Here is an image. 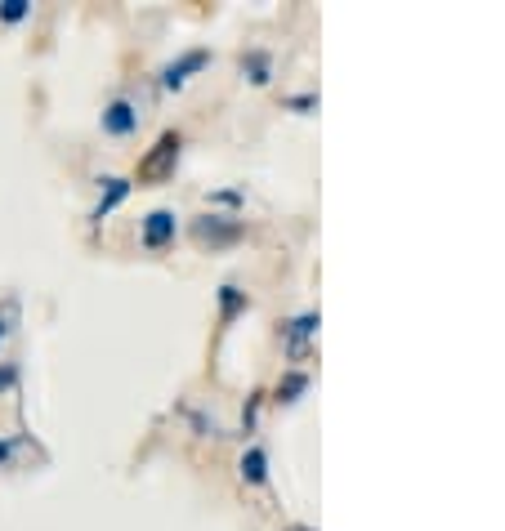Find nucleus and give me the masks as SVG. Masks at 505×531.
Here are the masks:
<instances>
[{"label":"nucleus","mask_w":505,"mask_h":531,"mask_svg":"<svg viewBox=\"0 0 505 531\" xmlns=\"http://www.w3.org/2000/svg\"><path fill=\"white\" fill-rule=\"evenodd\" d=\"M175 241H179V215L170 206H157V210H148V215L139 219V246L152 250V255L170 250Z\"/></svg>","instance_id":"nucleus-5"},{"label":"nucleus","mask_w":505,"mask_h":531,"mask_svg":"<svg viewBox=\"0 0 505 531\" xmlns=\"http://www.w3.org/2000/svg\"><path fill=\"white\" fill-rule=\"evenodd\" d=\"M9 460H14V442H9V438H0V469H5Z\"/></svg>","instance_id":"nucleus-18"},{"label":"nucleus","mask_w":505,"mask_h":531,"mask_svg":"<svg viewBox=\"0 0 505 531\" xmlns=\"http://www.w3.org/2000/svg\"><path fill=\"white\" fill-rule=\"evenodd\" d=\"M242 76L251 85H269L273 81V54L269 50H246L242 54Z\"/></svg>","instance_id":"nucleus-11"},{"label":"nucleus","mask_w":505,"mask_h":531,"mask_svg":"<svg viewBox=\"0 0 505 531\" xmlns=\"http://www.w3.org/2000/svg\"><path fill=\"white\" fill-rule=\"evenodd\" d=\"M18 362H0V393H9V389H18Z\"/></svg>","instance_id":"nucleus-16"},{"label":"nucleus","mask_w":505,"mask_h":531,"mask_svg":"<svg viewBox=\"0 0 505 531\" xmlns=\"http://www.w3.org/2000/svg\"><path fill=\"white\" fill-rule=\"evenodd\" d=\"M23 18H32V0H0V23L18 27Z\"/></svg>","instance_id":"nucleus-12"},{"label":"nucleus","mask_w":505,"mask_h":531,"mask_svg":"<svg viewBox=\"0 0 505 531\" xmlns=\"http://www.w3.org/2000/svg\"><path fill=\"white\" fill-rule=\"evenodd\" d=\"M9 322H14V304L0 308V344H5V335H9Z\"/></svg>","instance_id":"nucleus-17"},{"label":"nucleus","mask_w":505,"mask_h":531,"mask_svg":"<svg viewBox=\"0 0 505 531\" xmlns=\"http://www.w3.org/2000/svg\"><path fill=\"white\" fill-rule=\"evenodd\" d=\"M188 233H193V241L202 250H228V246H237V241L246 237V224L237 215H219V210H206V215H197L193 219V228H188Z\"/></svg>","instance_id":"nucleus-2"},{"label":"nucleus","mask_w":505,"mask_h":531,"mask_svg":"<svg viewBox=\"0 0 505 531\" xmlns=\"http://www.w3.org/2000/svg\"><path fill=\"white\" fill-rule=\"evenodd\" d=\"M139 121H144V112H139V103L130 99V94H112L99 112V130L108 134V139H130V134H139Z\"/></svg>","instance_id":"nucleus-3"},{"label":"nucleus","mask_w":505,"mask_h":531,"mask_svg":"<svg viewBox=\"0 0 505 531\" xmlns=\"http://www.w3.org/2000/svg\"><path fill=\"white\" fill-rule=\"evenodd\" d=\"M260 398H264V393H251V402H246V415H242V438H246V433H255V420H260Z\"/></svg>","instance_id":"nucleus-15"},{"label":"nucleus","mask_w":505,"mask_h":531,"mask_svg":"<svg viewBox=\"0 0 505 531\" xmlns=\"http://www.w3.org/2000/svg\"><path fill=\"white\" fill-rule=\"evenodd\" d=\"M282 108L300 112V117H309V112H318V94H291V99H282Z\"/></svg>","instance_id":"nucleus-13"},{"label":"nucleus","mask_w":505,"mask_h":531,"mask_svg":"<svg viewBox=\"0 0 505 531\" xmlns=\"http://www.w3.org/2000/svg\"><path fill=\"white\" fill-rule=\"evenodd\" d=\"M304 393H309V371H287L278 380V389H273V402H278V407H295Z\"/></svg>","instance_id":"nucleus-10"},{"label":"nucleus","mask_w":505,"mask_h":531,"mask_svg":"<svg viewBox=\"0 0 505 531\" xmlns=\"http://www.w3.org/2000/svg\"><path fill=\"white\" fill-rule=\"evenodd\" d=\"M242 482H251V487H269V451L264 447H246L242 456Z\"/></svg>","instance_id":"nucleus-9"},{"label":"nucleus","mask_w":505,"mask_h":531,"mask_svg":"<svg viewBox=\"0 0 505 531\" xmlns=\"http://www.w3.org/2000/svg\"><path fill=\"white\" fill-rule=\"evenodd\" d=\"M179 157H184V134H179V130H161L157 143H152L144 157H139V170H135L139 188H157V183H166L170 175H175Z\"/></svg>","instance_id":"nucleus-1"},{"label":"nucleus","mask_w":505,"mask_h":531,"mask_svg":"<svg viewBox=\"0 0 505 531\" xmlns=\"http://www.w3.org/2000/svg\"><path fill=\"white\" fill-rule=\"evenodd\" d=\"M130 192H135V179H126V175H103L99 179V201H94V210H90V224H103V219H108L117 206H126Z\"/></svg>","instance_id":"nucleus-6"},{"label":"nucleus","mask_w":505,"mask_h":531,"mask_svg":"<svg viewBox=\"0 0 505 531\" xmlns=\"http://www.w3.org/2000/svg\"><path fill=\"white\" fill-rule=\"evenodd\" d=\"M318 335V313H300V317H291V322H282V340H287V353L291 357H304L309 353V340Z\"/></svg>","instance_id":"nucleus-7"},{"label":"nucleus","mask_w":505,"mask_h":531,"mask_svg":"<svg viewBox=\"0 0 505 531\" xmlns=\"http://www.w3.org/2000/svg\"><path fill=\"white\" fill-rule=\"evenodd\" d=\"M211 63H215V54L206 50V45H193V50L175 54V59L161 67V72H157V85H161V90H184V85L193 81L197 72H206Z\"/></svg>","instance_id":"nucleus-4"},{"label":"nucleus","mask_w":505,"mask_h":531,"mask_svg":"<svg viewBox=\"0 0 505 531\" xmlns=\"http://www.w3.org/2000/svg\"><path fill=\"white\" fill-rule=\"evenodd\" d=\"M211 206H246V192L242 188H219V192H211Z\"/></svg>","instance_id":"nucleus-14"},{"label":"nucleus","mask_w":505,"mask_h":531,"mask_svg":"<svg viewBox=\"0 0 505 531\" xmlns=\"http://www.w3.org/2000/svg\"><path fill=\"white\" fill-rule=\"evenodd\" d=\"M215 299H219V331H228V326H233L237 317L251 308V299H246V291H242L237 282H224V286L215 291Z\"/></svg>","instance_id":"nucleus-8"}]
</instances>
